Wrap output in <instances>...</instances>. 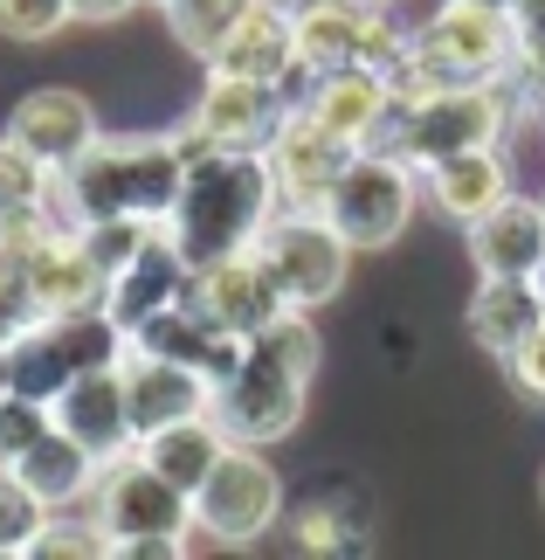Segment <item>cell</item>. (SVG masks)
Wrapping results in <instances>:
<instances>
[{
    "instance_id": "1",
    "label": "cell",
    "mask_w": 545,
    "mask_h": 560,
    "mask_svg": "<svg viewBox=\"0 0 545 560\" xmlns=\"http://www.w3.org/2000/svg\"><path fill=\"white\" fill-rule=\"evenodd\" d=\"M318 374V332L304 312H276L256 339H242V360L235 374L214 387L208 416L222 422L228 443H283L304 416V395H311Z\"/></svg>"
},
{
    "instance_id": "2",
    "label": "cell",
    "mask_w": 545,
    "mask_h": 560,
    "mask_svg": "<svg viewBox=\"0 0 545 560\" xmlns=\"http://www.w3.org/2000/svg\"><path fill=\"white\" fill-rule=\"evenodd\" d=\"M270 208H276V187H270L263 153L208 145V153H193L187 187H180V201H173V214L159 229L173 235V249L201 270V264H222V256L249 249L256 229L270 222Z\"/></svg>"
},
{
    "instance_id": "3",
    "label": "cell",
    "mask_w": 545,
    "mask_h": 560,
    "mask_svg": "<svg viewBox=\"0 0 545 560\" xmlns=\"http://www.w3.org/2000/svg\"><path fill=\"white\" fill-rule=\"evenodd\" d=\"M193 153H208V139L180 125L166 139H97L70 174H62V194H70L76 229L83 222H111V214H145V222H166L173 201L187 187Z\"/></svg>"
},
{
    "instance_id": "4",
    "label": "cell",
    "mask_w": 545,
    "mask_h": 560,
    "mask_svg": "<svg viewBox=\"0 0 545 560\" xmlns=\"http://www.w3.org/2000/svg\"><path fill=\"white\" fill-rule=\"evenodd\" d=\"M518 49V14L490 8V0H449L435 8L407 42V62L394 70L401 97H422L435 83H484L511 62Z\"/></svg>"
},
{
    "instance_id": "5",
    "label": "cell",
    "mask_w": 545,
    "mask_h": 560,
    "mask_svg": "<svg viewBox=\"0 0 545 560\" xmlns=\"http://www.w3.org/2000/svg\"><path fill=\"white\" fill-rule=\"evenodd\" d=\"M125 332L104 305H83V312H42L28 318L14 339H8V360H14V387L35 401H56L62 387L91 368H111L125 360Z\"/></svg>"
},
{
    "instance_id": "6",
    "label": "cell",
    "mask_w": 545,
    "mask_h": 560,
    "mask_svg": "<svg viewBox=\"0 0 545 560\" xmlns=\"http://www.w3.org/2000/svg\"><path fill=\"white\" fill-rule=\"evenodd\" d=\"M97 526L111 533V553H180L193 499L166 470H152L139 450H125L97 470Z\"/></svg>"
},
{
    "instance_id": "7",
    "label": "cell",
    "mask_w": 545,
    "mask_h": 560,
    "mask_svg": "<svg viewBox=\"0 0 545 560\" xmlns=\"http://www.w3.org/2000/svg\"><path fill=\"white\" fill-rule=\"evenodd\" d=\"M256 264L270 270V284L276 298L291 312H311L324 305V298H339L345 284V256H353V243L332 229V214L324 208H270V222L256 229Z\"/></svg>"
},
{
    "instance_id": "8",
    "label": "cell",
    "mask_w": 545,
    "mask_h": 560,
    "mask_svg": "<svg viewBox=\"0 0 545 560\" xmlns=\"http://www.w3.org/2000/svg\"><path fill=\"white\" fill-rule=\"evenodd\" d=\"M283 512V478L263 464V450L256 443H228L214 470L201 485H193V526L208 533L214 547H249L263 540Z\"/></svg>"
},
{
    "instance_id": "9",
    "label": "cell",
    "mask_w": 545,
    "mask_h": 560,
    "mask_svg": "<svg viewBox=\"0 0 545 560\" xmlns=\"http://www.w3.org/2000/svg\"><path fill=\"white\" fill-rule=\"evenodd\" d=\"M353 62L394 77L407 62V42H394V28L366 0H311V8H297V77H332V70H353Z\"/></svg>"
},
{
    "instance_id": "10",
    "label": "cell",
    "mask_w": 545,
    "mask_h": 560,
    "mask_svg": "<svg viewBox=\"0 0 545 560\" xmlns=\"http://www.w3.org/2000/svg\"><path fill=\"white\" fill-rule=\"evenodd\" d=\"M324 214H332V229L353 249H387L407 229V214H414V174H407V160L359 145L353 166L339 174V187L324 194Z\"/></svg>"
},
{
    "instance_id": "11",
    "label": "cell",
    "mask_w": 545,
    "mask_h": 560,
    "mask_svg": "<svg viewBox=\"0 0 545 560\" xmlns=\"http://www.w3.org/2000/svg\"><path fill=\"white\" fill-rule=\"evenodd\" d=\"M359 145L339 139L324 118H311L297 104V112L276 118V132L263 139V166H270V187L283 208H324V194L339 187V174L353 166Z\"/></svg>"
},
{
    "instance_id": "12",
    "label": "cell",
    "mask_w": 545,
    "mask_h": 560,
    "mask_svg": "<svg viewBox=\"0 0 545 560\" xmlns=\"http://www.w3.org/2000/svg\"><path fill=\"white\" fill-rule=\"evenodd\" d=\"M187 305L201 312L214 332H228V339H256L276 312H291L276 298L270 270L256 264V249H235V256H222V264H201L187 277Z\"/></svg>"
},
{
    "instance_id": "13",
    "label": "cell",
    "mask_w": 545,
    "mask_h": 560,
    "mask_svg": "<svg viewBox=\"0 0 545 560\" xmlns=\"http://www.w3.org/2000/svg\"><path fill=\"white\" fill-rule=\"evenodd\" d=\"M8 139L21 145V153H35L49 174H70V166L97 145V112H91V97H83V91L42 83V91H28V97L14 104Z\"/></svg>"
},
{
    "instance_id": "14",
    "label": "cell",
    "mask_w": 545,
    "mask_h": 560,
    "mask_svg": "<svg viewBox=\"0 0 545 560\" xmlns=\"http://www.w3.org/2000/svg\"><path fill=\"white\" fill-rule=\"evenodd\" d=\"M56 422L70 429V436L91 450L97 464L125 457V450H139V429H132V401H125V360H111V368H91L76 374L62 395L49 401Z\"/></svg>"
},
{
    "instance_id": "15",
    "label": "cell",
    "mask_w": 545,
    "mask_h": 560,
    "mask_svg": "<svg viewBox=\"0 0 545 560\" xmlns=\"http://www.w3.org/2000/svg\"><path fill=\"white\" fill-rule=\"evenodd\" d=\"M104 264L91 256V243H83V229L76 235H62L49 229L35 243V256L21 264V298H28V312H83V305H104Z\"/></svg>"
},
{
    "instance_id": "16",
    "label": "cell",
    "mask_w": 545,
    "mask_h": 560,
    "mask_svg": "<svg viewBox=\"0 0 545 560\" xmlns=\"http://www.w3.org/2000/svg\"><path fill=\"white\" fill-rule=\"evenodd\" d=\"M276 83L263 77H235V70H208V91L193 104V132L208 145H242V153H263V139L276 132Z\"/></svg>"
},
{
    "instance_id": "17",
    "label": "cell",
    "mask_w": 545,
    "mask_h": 560,
    "mask_svg": "<svg viewBox=\"0 0 545 560\" xmlns=\"http://www.w3.org/2000/svg\"><path fill=\"white\" fill-rule=\"evenodd\" d=\"M125 401H132V429L152 436V429L180 422V416H208L214 408V381L187 360H166V353H139L125 360Z\"/></svg>"
},
{
    "instance_id": "18",
    "label": "cell",
    "mask_w": 545,
    "mask_h": 560,
    "mask_svg": "<svg viewBox=\"0 0 545 560\" xmlns=\"http://www.w3.org/2000/svg\"><path fill=\"white\" fill-rule=\"evenodd\" d=\"M187 277H193V264H187L180 249H173V235H166V229H152V235H145V249L111 277V284H104V312H111L118 326L132 332L139 318L166 312V305H180V298H187Z\"/></svg>"
},
{
    "instance_id": "19",
    "label": "cell",
    "mask_w": 545,
    "mask_h": 560,
    "mask_svg": "<svg viewBox=\"0 0 545 560\" xmlns=\"http://www.w3.org/2000/svg\"><path fill=\"white\" fill-rule=\"evenodd\" d=\"M208 70H235V77L291 83V77H297V14H291V8H276V0H256V8L228 28V42L214 49Z\"/></svg>"
},
{
    "instance_id": "20",
    "label": "cell",
    "mask_w": 545,
    "mask_h": 560,
    "mask_svg": "<svg viewBox=\"0 0 545 560\" xmlns=\"http://www.w3.org/2000/svg\"><path fill=\"white\" fill-rule=\"evenodd\" d=\"M470 256L484 277H532L545 256V201H518L505 194L490 214L470 222Z\"/></svg>"
},
{
    "instance_id": "21",
    "label": "cell",
    "mask_w": 545,
    "mask_h": 560,
    "mask_svg": "<svg viewBox=\"0 0 545 560\" xmlns=\"http://www.w3.org/2000/svg\"><path fill=\"white\" fill-rule=\"evenodd\" d=\"M538 318H545V298L532 277H484L470 298V339L484 347L490 360H518V347L538 332Z\"/></svg>"
},
{
    "instance_id": "22",
    "label": "cell",
    "mask_w": 545,
    "mask_h": 560,
    "mask_svg": "<svg viewBox=\"0 0 545 560\" xmlns=\"http://www.w3.org/2000/svg\"><path fill=\"white\" fill-rule=\"evenodd\" d=\"M387 104H394V77H387V70H366V62L332 70V77H311V91H304V112L324 118L339 139H353V145L374 139V125H380Z\"/></svg>"
},
{
    "instance_id": "23",
    "label": "cell",
    "mask_w": 545,
    "mask_h": 560,
    "mask_svg": "<svg viewBox=\"0 0 545 560\" xmlns=\"http://www.w3.org/2000/svg\"><path fill=\"white\" fill-rule=\"evenodd\" d=\"M511 194V166L497 145H470V153H449L428 166V201L449 214V222H476V214H490L497 201Z\"/></svg>"
},
{
    "instance_id": "24",
    "label": "cell",
    "mask_w": 545,
    "mask_h": 560,
    "mask_svg": "<svg viewBox=\"0 0 545 560\" xmlns=\"http://www.w3.org/2000/svg\"><path fill=\"white\" fill-rule=\"evenodd\" d=\"M8 470H14V478H21V485H28V491H35V499H42V505H49V512H56V505H76V499H83V491H91V485H97V470H104V464H97V457H91V450H83V443L70 436V429H62V422H56V429H49V436H35V443H28V450H21V457H14Z\"/></svg>"
},
{
    "instance_id": "25",
    "label": "cell",
    "mask_w": 545,
    "mask_h": 560,
    "mask_svg": "<svg viewBox=\"0 0 545 560\" xmlns=\"http://www.w3.org/2000/svg\"><path fill=\"white\" fill-rule=\"evenodd\" d=\"M228 450V436H222V422H208V416H180V422H166V429H152V436H139V457L152 464V470H166L173 485L193 499V485L214 470V457Z\"/></svg>"
},
{
    "instance_id": "26",
    "label": "cell",
    "mask_w": 545,
    "mask_h": 560,
    "mask_svg": "<svg viewBox=\"0 0 545 560\" xmlns=\"http://www.w3.org/2000/svg\"><path fill=\"white\" fill-rule=\"evenodd\" d=\"M374 520H366V491H324L291 520V547L304 553H359Z\"/></svg>"
},
{
    "instance_id": "27",
    "label": "cell",
    "mask_w": 545,
    "mask_h": 560,
    "mask_svg": "<svg viewBox=\"0 0 545 560\" xmlns=\"http://www.w3.org/2000/svg\"><path fill=\"white\" fill-rule=\"evenodd\" d=\"M249 8H256V0H173L166 21H173V35H180V49H187V56L214 62V49L228 42V28H235V21H242Z\"/></svg>"
},
{
    "instance_id": "28",
    "label": "cell",
    "mask_w": 545,
    "mask_h": 560,
    "mask_svg": "<svg viewBox=\"0 0 545 560\" xmlns=\"http://www.w3.org/2000/svg\"><path fill=\"white\" fill-rule=\"evenodd\" d=\"M56 180H62V174H49L35 153H21L14 139H0V214H14V208H49Z\"/></svg>"
},
{
    "instance_id": "29",
    "label": "cell",
    "mask_w": 545,
    "mask_h": 560,
    "mask_svg": "<svg viewBox=\"0 0 545 560\" xmlns=\"http://www.w3.org/2000/svg\"><path fill=\"white\" fill-rule=\"evenodd\" d=\"M42 526H49V505H42L35 491L0 464V553H28Z\"/></svg>"
},
{
    "instance_id": "30",
    "label": "cell",
    "mask_w": 545,
    "mask_h": 560,
    "mask_svg": "<svg viewBox=\"0 0 545 560\" xmlns=\"http://www.w3.org/2000/svg\"><path fill=\"white\" fill-rule=\"evenodd\" d=\"M56 429V408L49 401H35V395H0V464H14L21 450H28L35 436H49Z\"/></svg>"
},
{
    "instance_id": "31",
    "label": "cell",
    "mask_w": 545,
    "mask_h": 560,
    "mask_svg": "<svg viewBox=\"0 0 545 560\" xmlns=\"http://www.w3.org/2000/svg\"><path fill=\"white\" fill-rule=\"evenodd\" d=\"M70 21V0H0V35L14 42H49Z\"/></svg>"
},
{
    "instance_id": "32",
    "label": "cell",
    "mask_w": 545,
    "mask_h": 560,
    "mask_svg": "<svg viewBox=\"0 0 545 560\" xmlns=\"http://www.w3.org/2000/svg\"><path fill=\"white\" fill-rule=\"evenodd\" d=\"M28 553H42V560H56V553H62V560H76V553H111V533H104V526H56V520H49V526L35 533Z\"/></svg>"
},
{
    "instance_id": "33",
    "label": "cell",
    "mask_w": 545,
    "mask_h": 560,
    "mask_svg": "<svg viewBox=\"0 0 545 560\" xmlns=\"http://www.w3.org/2000/svg\"><path fill=\"white\" fill-rule=\"evenodd\" d=\"M511 381H518V395H532V401H545V318H538V332L518 347V360H511Z\"/></svg>"
},
{
    "instance_id": "34",
    "label": "cell",
    "mask_w": 545,
    "mask_h": 560,
    "mask_svg": "<svg viewBox=\"0 0 545 560\" xmlns=\"http://www.w3.org/2000/svg\"><path fill=\"white\" fill-rule=\"evenodd\" d=\"M28 318H35V312H28V298H21L14 284H0V339H14L21 326H28Z\"/></svg>"
},
{
    "instance_id": "35",
    "label": "cell",
    "mask_w": 545,
    "mask_h": 560,
    "mask_svg": "<svg viewBox=\"0 0 545 560\" xmlns=\"http://www.w3.org/2000/svg\"><path fill=\"white\" fill-rule=\"evenodd\" d=\"M132 8H139V0H70V21H118Z\"/></svg>"
},
{
    "instance_id": "36",
    "label": "cell",
    "mask_w": 545,
    "mask_h": 560,
    "mask_svg": "<svg viewBox=\"0 0 545 560\" xmlns=\"http://www.w3.org/2000/svg\"><path fill=\"white\" fill-rule=\"evenodd\" d=\"M0 395H14V360H8V339H0Z\"/></svg>"
},
{
    "instance_id": "37",
    "label": "cell",
    "mask_w": 545,
    "mask_h": 560,
    "mask_svg": "<svg viewBox=\"0 0 545 560\" xmlns=\"http://www.w3.org/2000/svg\"><path fill=\"white\" fill-rule=\"evenodd\" d=\"M532 284H538V298H545V256H538V270H532Z\"/></svg>"
},
{
    "instance_id": "38",
    "label": "cell",
    "mask_w": 545,
    "mask_h": 560,
    "mask_svg": "<svg viewBox=\"0 0 545 560\" xmlns=\"http://www.w3.org/2000/svg\"><path fill=\"white\" fill-rule=\"evenodd\" d=\"M276 8H291V14H297V8H311V0H276Z\"/></svg>"
},
{
    "instance_id": "39",
    "label": "cell",
    "mask_w": 545,
    "mask_h": 560,
    "mask_svg": "<svg viewBox=\"0 0 545 560\" xmlns=\"http://www.w3.org/2000/svg\"><path fill=\"white\" fill-rule=\"evenodd\" d=\"M490 8H518V0H490Z\"/></svg>"
},
{
    "instance_id": "40",
    "label": "cell",
    "mask_w": 545,
    "mask_h": 560,
    "mask_svg": "<svg viewBox=\"0 0 545 560\" xmlns=\"http://www.w3.org/2000/svg\"><path fill=\"white\" fill-rule=\"evenodd\" d=\"M152 8H173V0H152Z\"/></svg>"
},
{
    "instance_id": "41",
    "label": "cell",
    "mask_w": 545,
    "mask_h": 560,
    "mask_svg": "<svg viewBox=\"0 0 545 560\" xmlns=\"http://www.w3.org/2000/svg\"><path fill=\"white\" fill-rule=\"evenodd\" d=\"M366 8H387V0H366Z\"/></svg>"
}]
</instances>
